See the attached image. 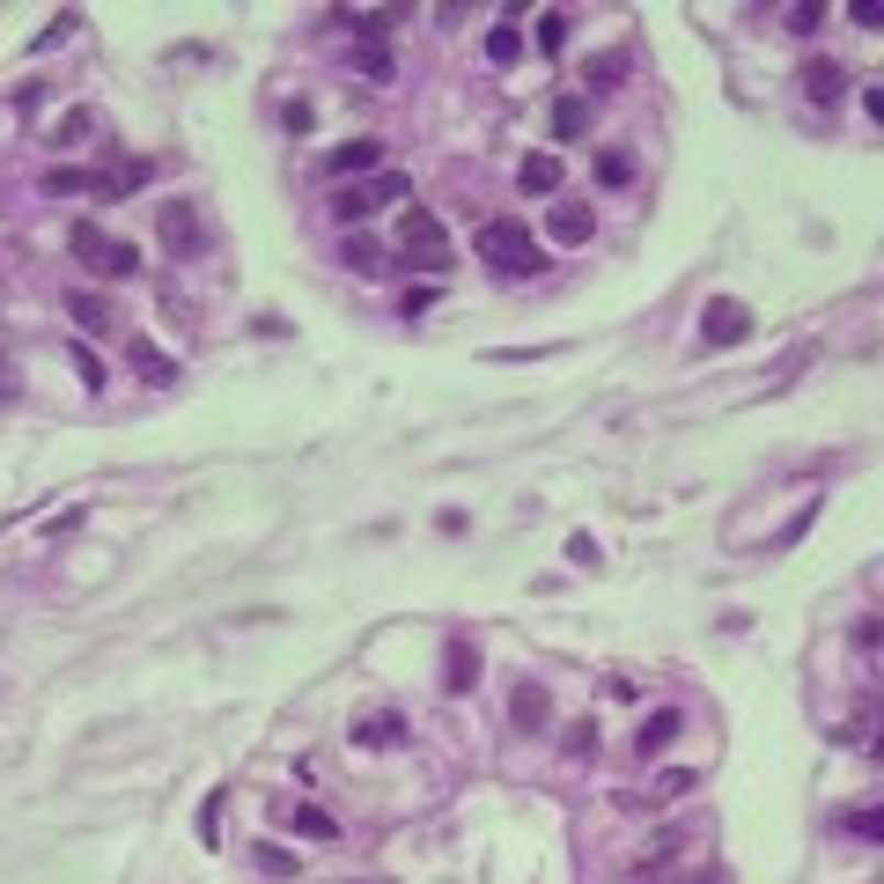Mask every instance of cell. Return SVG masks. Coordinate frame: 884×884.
<instances>
[{
    "instance_id": "1",
    "label": "cell",
    "mask_w": 884,
    "mask_h": 884,
    "mask_svg": "<svg viewBox=\"0 0 884 884\" xmlns=\"http://www.w3.org/2000/svg\"><path fill=\"white\" fill-rule=\"evenodd\" d=\"M479 258H487L494 273H509V280H539V273H545L539 229H523V221H509V214L479 229Z\"/></svg>"
},
{
    "instance_id": "2",
    "label": "cell",
    "mask_w": 884,
    "mask_h": 884,
    "mask_svg": "<svg viewBox=\"0 0 884 884\" xmlns=\"http://www.w3.org/2000/svg\"><path fill=\"white\" fill-rule=\"evenodd\" d=\"M67 251H74V258H81L89 273H103V280H125V273H141V251L119 244V236H103L97 221H81V229L67 236Z\"/></svg>"
},
{
    "instance_id": "3",
    "label": "cell",
    "mask_w": 884,
    "mask_h": 884,
    "mask_svg": "<svg viewBox=\"0 0 884 884\" xmlns=\"http://www.w3.org/2000/svg\"><path fill=\"white\" fill-rule=\"evenodd\" d=\"M398 251H406V266H420V273H442V266H450L442 221L428 214V207H406V214H398Z\"/></svg>"
},
{
    "instance_id": "4",
    "label": "cell",
    "mask_w": 884,
    "mask_h": 884,
    "mask_svg": "<svg viewBox=\"0 0 884 884\" xmlns=\"http://www.w3.org/2000/svg\"><path fill=\"white\" fill-rule=\"evenodd\" d=\"M406 192H413V177L376 170L368 185H340V192H332V214H340V221H368L376 207H391V199H406Z\"/></svg>"
},
{
    "instance_id": "5",
    "label": "cell",
    "mask_w": 884,
    "mask_h": 884,
    "mask_svg": "<svg viewBox=\"0 0 884 884\" xmlns=\"http://www.w3.org/2000/svg\"><path fill=\"white\" fill-rule=\"evenodd\" d=\"M539 236H553V244L561 251H575V244H589V236H597V214H589V199H553V207H545V229Z\"/></svg>"
},
{
    "instance_id": "6",
    "label": "cell",
    "mask_w": 884,
    "mask_h": 884,
    "mask_svg": "<svg viewBox=\"0 0 884 884\" xmlns=\"http://www.w3.org/2000/svg\"><path fill=\"white\" fill-rule=\"evenodd\" d=\"M700 340H708V354H722V346H744L752 340V310L744 302H708V318H700Z\"/></svg>"
},
{
    "instance_id": "7",
    "label": "cell",
    "mask_w": 884,
    "mask_h": 884,
    "mask_svg": "<svg viewBox=\"0 0 884 884\" xmlns=\"http://www.w3.org/2000/svg\"><path fill=\"white\" fill-rule=\"evenodd\" d=\"M155 236H163V251H170V258H199V251H207V236H199V214L185 207V199H170V207L155 214Z\"/></svg>"
},
{
    "instance_id": "8",
    "label": "cell",
    "mask_w": 884,
    "mask_h": 884,
    "mask_svg": "<svg viewBox=\"0 0 884 884\" xmlns=\"http://www.w3.org/2000/svg\"><path fill=\"white\" fill-rule=\"evenodd\" d=\"M516 192H531V199H561V155H523L516 163Z\"/></svg>"
},
{
    "instance_id": "9",
    "label": "cell",
    "mask_w": 884,
    "mask_h": 884,
    "mask_svg": "<svg viewBox=\"0 0 884 884\" xmlns=\"http://www.w3.org/2000/svg\"><path fill=\"white\" fill-rule=\"evenodd\" d=\"M479 686V649L472 641H442V693H472Z\"/></svg>"
},
{
    "instance_id": "10",
    "label": "cell",
    "mask_w": 884,
    "mask_h": 884,
    "mask_svg": "<svg viewBox=\"0 0 884 884\" xmlns=\"http://www.w3.org/2000/svg\"><path fill=\"white\" fill-rule=\"evenodd\" d=\"M509 722H516V730H553V700H545V686L523 678V686L509 693Z\"/></svg>"
},
{
    "instance_id": "11",
    "label": "cell",
    "mask_w": 884,
    "mask_h": 884,
    "mask_svg": "<svg viewBox=\"0 0 884 884\" xmlns=\"http://www.w3.org/2000/svg\"><path fill=\"white\" fill-rule=\"evenodd\" d=\"M804 97H810V103L848 97V67H840V59H804Z\"/></svg>"
},
{
    "instance_id": "12",
    "label": "cell",
    "mask_w": 884,
    "mask_h": 884,
    "mask_svg": "<svg viewBox=\"0 0 884 884\" xmlns=\"http://www.w3.org/2000/svg\"><path fill=\"white\" fill-rule=\"evenodd\" d=\"M376 163H384V147H376V141H340V147L318 163V170H324V177H346V170H376Z\"/></svg>"
},
{
    "instance_id": "13",
    "label": "cell",
    "mask_w": 884,
    "mask_h": 884,
    "mask_svg": "<svg viewBox=\"0 0 884 884\" xmlns=\"http://www.w3.org/2000/svg\"><path fill=\"white\" fill-rule=\"evenodd\" d=\"M678 730H686V715H678V708H656V715H649V722L634 730V752L649 760V752H663V744H671Z\"/></svg>"
},
{
    "instance_id": "14",
    "label": "cell",
    "mask_w": 884,
    "mask_h": 884,
    "mask_svg": "<svg viewBox=\"0 0 884 884\" xmlns=\"http://www.w3.org/2000/svg\"><path fill=\"white\" fill-rule=\"evenodd\" d=\"M346 67H362V81H376V89H384V81H398L391 45H354V59H346Z\"/></svg>"
},
{
    "instance_id": "15",
    "label": "cell",
    "mask_w": 884,
    "mask_h": 884,
    "mask_svg": "<svg viewBox=\"0 0 884 884\" xmlns=\"http://www.w3.org/2000/svg\"><path fill=\"white\" fill-rule=\"evenodd\" d=\"M589 133V97H561L553 103V141H583Z\"/></svg>"
},
{
    "instance_id": "16",
    "label": "cell",
    "mask_w": 884,
    "mask_h": 884,
    "mask_svg": "<svg viewBox=\"0 0 884 884\" xmlns=\"http://www.w3.org/2000/svg\"><path fill=\"white\" fill-rule=\"evenodd\" d=\"M288 833H302V840H340V818H332V810H318V804H302V810H288Z\"/></svg>"
},
{
    "instance_id": "17",
    "label": "cell",
    "mask_w": 884,
    "mask_h": 884,
    "mask_svg": "<svg viewBox=\"0 0 884 884\" xmlns=\"http://www.w3.org/2000/svg\"><path fill=\"white\" fill-rule=\"evenodd\" d=\"M398 737H406V715H362V722H354V744H398Z\"/></svg>"
},
{
    "instance_id": "18",
    "label": "cell",
    "mask_w": 884,
    "mask_h": 884,
    "mask_svg": "<svg viewBox=\"0 0 884 884\" xmlns=\"http://www.w3.org/2000/svg\"><path fill=\"white\" fill-rule=\"evenodd\" d=\"M340 258H346L354 273H384V266H391V251L376 244V236H346V251H340Z\"/></svg>"
},
{
    "instance_id": "19",
    "label": "cell",
    "mask_w": 884,
    "mask_h": 884,
    "mask_svg": "<svg viewBox=\"0 0 884 884\" xmlns=\"http://www.w3.org/2000/svg\"><path fill=\"white\" fill-rule=\"evenodd\" d=\"M597 185L627 192V185H634V155H627V147H605V155H597Z\"/></svg>"
},
{
    "instance_id": "20",
    "label": "cell",
    "mask_w": 884,
    "mask_h": 884,
    "mask_svg": "<svg viewBox=\"0 0 884 884\" xmlns=\"http://www.w3.org/2000/svg\"><path fill=\"white\" fill-rule=\"evenodd\" d=\"M125 354H133V368H141L147 384H170V376H177V368L163 362V354H155V346H147V340H125Z\"/></svg>"
},
{
    "instance_id": "21",
    "label": "cell",
    "mask_w": 884,
    "mask_h": 884,
    "mask_svg": "<svg viewBox=\"0 0 884 884\" xmlns=\"http://www.w3.org/2000/svg\"><path fill=\"white\" fill-rule=\"evenodd\" d=\"M487 59H494V67H516V59H523V37H516L509 23H494L487 30Z\"/></svg>"
},
{
    "instance_id": "22",
    "label": "cell",
    "mask_w": 884,
    "mask_h": 884,
    "mask_svg": "<svg viewBox=\"0 0 884 884\" xmlns=\"http://www.w3.org/2000/svg\"><path fill=\"white\" fill-rule=\"evenodd\" d=\"M45 192H52V199L89 192V170H74V163H52V170H45Z\"/></svg>"
},
{
    "instance_id": "23",
    "label": "cell",
    "mask_w": 884,
    "mask_h": 884,
    "mask_svg": "<svg viewBox=\"0 0 884 884\" xmlns=\"http://www.w3.org/2000/svg\"><path fill=\"white\" fill-rule=\"evenodd\" d=\"M141 185H147V163H125V170L97 177V192H103V199H125V192H141Z\"/></svg>"
},
{
    "instance_id": "24",
    "label": "cell",
    "mask_w": 884,
    "mask_h": 884,
    "mask_svg": "<svg viewBox=\"0 0 884 884\" xmlns=\"http://www.w3.org/2000/svg\"><path fill=\"white\" fill-rule=\"evenodd\" d=\"M435 302H442V288H435V280H406V295H398V310H406V318H428Z\"/></svg>"
},
{
    "instance_id": "25",
    "label": "cell",
    "mask_w": 884,
    "mask_h": 884,
    "mask_svg": "<svg viewBox=\"0 0 884 884\" xmlns=\"http://www.w3.org/2000/svg\"><path fill=\"white\" fill-rule=\"evenodd\" d=\"M840 826H848L855 840H884V810H877V804H855L848 818H840Z\"/></svg>"
},
{
    "instance_id": "26",
    "label": "cell",
    "mask_w": 884,
    "mask_h": 884,
    "mask_svg": "<svg viewBox=\"0 0 884 884\" xmlns=\"http://www.w3.org/2000/svg\"><path fill=\"white\" fill-rule=\"evenodd\" d=\"M67 310H74V324H89V332H111V310H103L97 295H67Z\"/></svg>"
},
{
    "instance_id": "27",
    "label": "cell",
    "mask_w": 884,
    "mask_h": 884,
    "mask_svg": "<svg viewBox=\"0 0 884 884\" xmlns=\"http://www.w3.org/2000/svg\"><path fill=\"white\" fill-rule=\"evenodd\" d=\"M89 133H97V111H67V119L52 125V141H59V147H74V141H89Z\"/></svg>"
},
{
    "instance_id": "28",
    "label": "cell",
    "mask_w": 884,
    "mask_h": 884,
    "mask_svg": "<svg viewBox=\"0 0 884 884\" xmlns=\"http://www.w3.org/2000/svg\"><path fill=\"white\" fill-rule=\"evenodd\" d=\"M251 862H258L266 877H295V855H288V848H273V840H258V848H251Z\"/></svg>"
},
{
    "instance_id": "29",
    "label": "cell",
    "mask_w": 884,
    "mask_h": 884,
    "mask_svg": "<svg viewBox=\"0 0 884 884\" xmlns=\"http://www.w3.org/2000/svg\"><path fill=\"white\" fill-rule=\"evenodd\" d=\"M539 52H545V59H561V52H567V15H539Z\"/></svg>"
},
{
    "instance_id": "30",
    "label": "cell",
    "mask_w": 884,
    "mask_h": 884,
    "mask_svg": "<svg viewBox=\"0 0 884 884\" xmlns=\"http://www.w3.org/2000/svg\"><path fill=\"white\" fill-rule=\"evenodd\" d=\"M818 23H826V8H818V0H804V8H788V15H782V30H788V37H810Z\"/></svg>"
},
{
    "instance_id": "31",
    "label": "cell",
    "mask_w": 884,
    "mask_h": 884,
    "mask_svg": "<svg viewBox=\"0 0 884 884\" xmlns=\"http://www.w3.org/2000/svg\"><path fill=\"white\" fill-rule=\"evenodd\" d=\"M67 354H74V368H81V384H89V391H103V362H97V346H81V340H74Z\"/></svg>"
},
{
    "instance_id": "32",
    "label": "cell",
    "mask_w": 884,
    "mask_h": 884,
    "mask_svg": "<svg viewBox=\"0 0 884 884\" xmlns=\"http://www.w3.org/2000/svg\"><path fill=\"white\" fill-rule=\"evenodd\" d=\"M870 737V708H855L848 722H833V744H862Z\"/></svg>"
},
{
    "instance_id": "33",
    "label": "cell",
    "mask_w": 884,
    "mask_h": 884,
    "mask_svg": "<svg viewBox=\"0 0 884 884\" xmlns=\"http://www.w3.org/2000/svg\"><path fill=\"white\" fill-rule=\"evenodd\" d=\"M686 788H700V774H693V766H671L656 782V796H686Z\"/></svg>"
},
{
    "instance_id": "34",
    "label": "cell",
    "mask_w": 884,
    "mask_h": 884,
    "mask_svg": "<svg viewBox=\"0 0 884 884\" xmlns=\"http://www.w3.org/2000/svg\"><path fill=\"white\" fill-rule=\"evenodd\" d=\"M567 752H575V760H583V752H597V722H575V730H567Z\"/></svg>"
},
{
    "instance_id": "35",
    "label": "cell",
    "mask_w": 884,
    "mask_h": 884,
    "mask_svg": "<svg viewBox=\"0 0 884 884\" xmlns=\"http://www.w3.org/2000/svg\"><path fill=\"white\" fill-rule=\"evenodd\" d=\"M280 125H288V133H310V125H318V119H310V103H302V97H295V103H288V111H280Z\"/></svg>"
},
{
    "instance_id": "36",
    "label": "cell",
    "mask_w": 884,
    "mask_h": 884,
    "mask_svg": "<svg viewBox=\"0 0 884 884\" xmlns=\"http://www.w3.org/2000/svg\"><path fill=\"white\" fill-rule=\"evenodd\" d=\"M619 74H627V59H619V52H605V67H597V74H589V81H597V89H612V81H619Z\"/></svg>"
},
{
    "instance_id": "37",
    "label": "cell",
    "mask_w": 884,
    "mask_h": 884,
    "mask_svg": "<svg viewBox=\"0 0 884 884\" xmlns=\"http://www.w3.org/2000/svg\"><path fill=\"white\" fill-rule=\"evenodd\" d=\"M8 391H15V376H8V362H0V398H8Z\"/></svg>"
},
{
    "instance_id": "38",
    "label": "cell",
    "mask_w": 884,
    "mask_h": 884,
    "mask_svg": "<svg viewBox=\"0 0 884 884\" xmlns=\"http://www.w3.org/2000/svg\"><path fill=\"white\" fill-rule=\"evenodd\" d=\"M678 884H708V877H678Z\"/></svg>"
}]
</instances>
